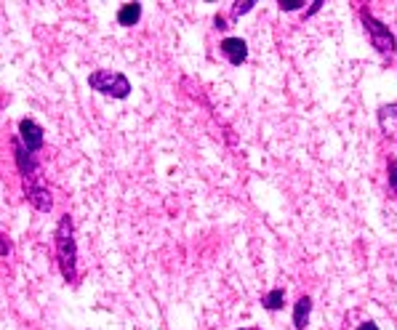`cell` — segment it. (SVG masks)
Listing matches in <instances>:
<instances>
[{"instance_id":"cell-1","label":"cell","mask_w":397,"mask_h":330,"mask_svg":"<svg viewBox=\"0 0 397 330\" xmlns=\"http://www.w3.org/2000/svg\"><path fill=\"white\" fill-rule=\"evenodd\" d=\"M53 245H56V261H59V269H62L65 280L67 282H78V245H75V229H72L69 216L59 219Z\"/></svg>"},{"instance_id":"cell-14","label":"cell","mask_w":397,"mask_h":330,"mask_svg":"<svg viewBox=\"0 0 397 330\" xmlns=\"http://www.w3.org/2000/svg\"><path fill=\"white\" fill-rule=\"evenodd\" d=\"M389 186L397 192V160H389Z\"/></svg>"},{"instance_id":"cell-17","label":"cell","mask_w":397,"mask_h":330,"mask_svg":"<svg viewBox=\"0 0 397 330\" xmlns=\"http://www.w3.org/2000/svg\"><path fill=\"white\" fill-rule=\"evenodd\" d=\"M243 330H259V328H243Z\"/></svg>"},{"instance_id":"cell-10","label":"cell","mask_w":397,"mask_h":330,"mask_svg":"<svg viewBox=\"0 0 397 330\" xmlns=\"http://www.w3.org/2000/svg\"><path fill=\"white\" fill-rule=\"evenodd\" d=\"M139 19H142V6L139 3H126L118 11V22L123 27H133Z\"/></svg>"},{"instance_id":"cell-9","label":"cell","mask_w":397,"mask_h":330,"mask_svg":"<svg viewBox=\"0 0 397 330\" xmlns=\"http://www.w3.org/2000/svg\"><path fill=\"white\" fill-rule=\"evenodd\" d=\"M309 312H312V298L309 296H302L296 306H293V325L299 330L307 328V322H309Z\"/></svg>"},{"instance_id":"cell-7","label":"cell","mask_w":397,"mask_h":330,"mask_svg":"<svg viewBox=\"0 0 397 330\" xmlns=\"http://www.w3.org/2000/svg\"><path fill=\"white\" fill-rule=\"evenodd\" d=\"M13 158H16V165H19V173L25 176V181L27 179H32V173H35V160H32V152L27 149L22 142H13Z\"/></svg>"},{"instance_id":"cell-15","label":"cell","mask_w":397,"mask_h":330,"mask_svg":"<svg viewBox=\"0 0 397 330\" xmlns=\"http://www.w3.org/2000/svg\"><path fill=\"white\" fill-rule=\"evenodd\" d=\"M320 8H323V3H320V0H318V3H312V8H309V16H312V13H318Z\"/></svg>"},{"instance_id":"cell-3","label":"cell","mask_w":397,"mask_h":330,"mask_svg":"<svg viewBox=\"0 0 397 330\" xmlns=\"http://www.w3.org/2000/svg\"><path fill=\"white\" fill-rule=\"evenodd\" d=\"M363 25H365V32H368V38H371L373 48L382 53V56H395V35L389 32V27L382 25L371 11H363Z\"/></svg>"},{"instance_id":"cell-13","label":"cell","mask_w":397,"mask_h":330,"mask_svg":"<svg viewBox=\"0 0 397 330\" xmlns=\"http://www.w3.org/2000/svg\"><path fill=\"white\" fill-rule=\"evenodd\" d=\"M278 6H280V11H296V8L304 6V0H280Z\"/></svg>"},{"instance_id":"cell-6","label":"cell","mask_w":397,"mask_h":330,"mask_svg":"<svg viewBox=\"0 0 397 330\" xmlns=\"http://www.w3.org/2000/svg\"><path fill=\"white\" fill-rule=\"evenodd\" d=\"M27 200H29V205L32 208H38V211H51V205H53V200H51V192L46 189V186H40V184H27Z\"/></svg>"},{"instance_id":"cell-5","label":"cell","mask_w":397,"mask_h":330,"mask_svg":"<svg viewBox=\"0 0 397 330\" xmlns=\"http://www.w3.org/2000/svg\"><path fill=\"white\" fill-rule=\"evenodd\" d=\"M222 53H224L227 62L232 67H240L248 59V46H245V40L240 38H227L222 40Z\"/></svg>"},{"instance_id":"cell-4","label":"cell","mask_w":397,"mask_h":330,"mask_svg":"<svg viewBox=\"0 0 397 330\" xmlns=\"http://www.w3.org/2000/svg\"><path fill=\"white\" fill-rule=\"evenodd\" d=\"M19 139H22V144H25L29 152H38L40 146H43V128H40L35 120L25 118L19 123Z\"/></svg>"},{"instance_id":"cell-16","label":"cell","mask_w":397,"mask_h":330,"mask_svg":"<svg viewBox=\"0 0 397 330\" xmlns=\"http://www.w3.org/2000/svg\"><path fill=\"white\" fill-rule=\"evenodd\" d=\"M358 330H379V328H376V325H373V322H363V325H360Z\"/></svg>"},{"instance_id":"cell-8","label":"cell","mask_w":397,"mask_h":330,"mask_svg":"<svg viewBox=\"0 0 397 330\" xmlns=\"http://www.w3.org/2000/svg\"><path fill=\"white\" fill-rule=\"evenodd\" d=\"M379 123L386 136L397 139V104H384L379 109Z\"/></svg>"},{"instance_id":"cell-12","label":"cell","mask_w":397,"mask_h":330,"mask_svg":"<svg viewBox=\"0 0 397 330\" xmlns=\"http://www.w3.org/2000/svg\"><path fill=\"white\" fill-rule=\"evenodd\" d=\"M256 6L253 0H243V3H235V8H232V16H243V13H248Z\"/></svg>"},{"instance_id":"cell-11","label":"cell","mask_w":397,"mask_h":330,"mask_svg":"<svg viewBox=\"0 0 397 330\" xmlns=\"http://www.w3.org/2000/svg\"><path fill=\"white\" fill-rule=\"evenodd\" d=\"M283 301H285V291H283V288H278V291H269L264 298H262V304H264L269 312L280 309V306H283Z\"/></svg>"},{"instance_id":"cell-2","label":"cell","mask_w":397,"mask_h":330,"mask_svg":"<svg viewBox=\"0 0 397 330\" xmlns=\"http://www.w3.org/2000/svg\"><path fill=\"white\" fill-rule=\"evenodd\" d=\"M88 85L93 91L105 93V96H115V99H126L131 93L128 78L123 72H112V69H96L88 78Z\"/></svg>"}]
</instances>
